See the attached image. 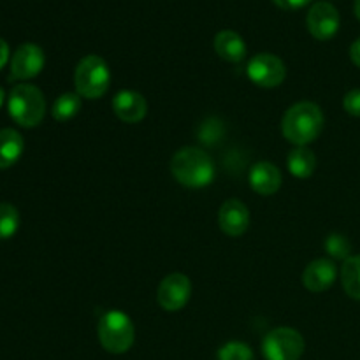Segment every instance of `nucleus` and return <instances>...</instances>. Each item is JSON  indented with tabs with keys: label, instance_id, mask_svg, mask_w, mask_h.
<instances>
[{
	"label": "nucleus",
	"instance_id": "6e6552de",
	"mask_svg": "<svg viewBox=\"0 0 360 360\" xmlns=\"http://www.w3.org/2000/svg\"><path fill=\"white\" fill-rule=\"evenodd\" d=\"M192 295V281L186 274L172 273L160 281L157 290V301L165 311H179L185 308Z\"/></svg>",
	"mask_w": 360,
	"mask_h": 360
},
{
	"label": "nucleus",
	"instance_id": "ddd939ff",
	"mask_svg": "<svg viewBox=\"0 0 360 360\" xmlns=\"http://www.w3.org/2000/svg\"><path fill=\"white\" fill-rule=\"evenodd\" d=\"M112 111L122 122L139 123L148 112V102L139 91L122 90L112 97Z\"/></svg>",
	"mask_w": 360,
	"mask_h": 360
},
{
	"label": "nucleus",
	"instance_id": "4468645a",
	"mask_svg": "<svg viewBox=\"0 0 360 360\" xmlns=\"http://www.w3.org/2000/svg\"><path fill=\"white\" fill-rule=\"evenodd\" d=\"M250 186L259 195H274L281 186V171L271 162H259L250 171Z\"/></svg>",
	"mask_w": 360,
	"mask_h": 360
},
{
	"label": "nucleus",
	"instance_id": "f03ea898",
	"mask_svg": "<svg viewBox=\"0 0 360 360\" xmlns=\"http://www.w3.org/2000/svg\"><path fill=\"white\" fill-rule=\"evenodd\" d=\"M171 172L179 185L186 188H204L211 185L217 174L210 153L195 146H185L171 158Z\"/></svg>",
	"mask_w": 360,
	"mask_h": 360
},
{
	"label": "nucleus",
	"instance_id": "a211bd4d",
	"mask_svg": "<svg viewBox=\"0 0 360 360\" xmlns=\"http://www.w3.org/2000/svg\"><path fill=\"white\" fill-rule=\"evenodd\" d=\"M341 283L352 299L360 301V255H352L341 267Z\"/></svg>",
	"mask_w": 360,
	"mask_h": 360
},
{
	"label": "nucleus",
	"instance_id": "9b49d317",
	"mask_svg": "<svg viewBox=\"0 0 360 360\" xmlns=\"http://www.w3.org/2000/svg\"><path fill=\"white\" fill-rule=\"evenodd\" d=\"M218 225L229 238H239L250 227V211L239 199H229L218 211Z\"/></svg>",
	"mask_w": 360,
	"mask_h": 360
},
{
	"label": "nucleus",
	"instance_id": "a878e982",
	"mask_svg": "<svg viewBox=\"0 0 360 360\" xmlns=\"http://www.w3.org/2000/svg\"><path fill=\"white\" fill-rule=\"evenodd\" d=\"M7 60H9V46L4 39H0V69L6 65Z\"/></svg>",
	"mask_w": 360,
	"mask_h": 360
},
{
	"label": "nucleus",
	"instance_id": "0eeeda50",
	"mask_svg": "<svg viewBox=\"0 0 360 360\" xmlns=\"http://www.w3.org/2000/svg\"><path fill=\"white\" fill-rule=\"evenodd\" d=\"M246 74L260 88H276L287 77V67L280 56L273 53H259L246 67Z\"/></svg>",
	"mask_w": 360,
	"mask_h": 360
},
{
	"label": "nucleus",
	"instance_id": "5701e85b",
	"mask_svg": "<svg viewBox=\"0 0 360 360\" xmlns=\"http://www.w3.org/2000/svg\"><path fill=\"white\" fill-rule=\"evenodd\" d=\"M343 108L348 115L360 118V88L350 90L343 98Z\"/></svg>",
	"mask_w": 360,
	"mask_h": 360
},
{
	"label": "nucleus",
	"instance_id": "2eb2a0df",
	"mask_svg": "<svg viewBox=\"0 0 360 360\" xmlns=\"http://www.w3.org/2000/svg\"><path fill=\"white\" fill-rule=\"evenodd\" d=\"M214 51L225 62L239 63L246 56V44L238 32L221 30L214 37Z\"/></svg>",
	"mask_w": 360,
	"mask_h": 360
},
{
	"label": "nucleus",
	"instance_id": "39448f33",
	"mask_svg": "<svg viewBox=\"0 0 360 360\" xmlns=\"http://www.w3.org/2000/svg\"><path fill=\"white\" fill-rule=\"evenodd\" d=\"M74 84L81 97L90 101L104 97L111 84V70L105 60L98 55L84 56L76 67Z\"/></svg>",
	"mask_w": 360,
	"mask_h": 360
},
{
	"label": "nucleus",
	"instance_id": "1a4fd4ad",
	"mask_svg": "<svg viewBox=\"0 0 360 360\" xmlns=\"http://www.w3.org/2000/svg\"><path fill=\"white\" fill-rule=\"evenodd\" d=\"M341 18L336 7L329 2H316L308 11L306 25L309 34L319 41H329L340 30Z\"/></svg>",
	"mask_w": 360,
	"mask_h": 360
},
{
	"label": "nucleus",
	"instance_id": "b1692460",
	"mask_svg": "<svg viewBox=\"0 0 360 360\" xmlns=\"http://www.w3.org/2000/svg\"><path fill=\"white\" fill-rule=\"evenodd\" d=\"M278 7L287 11H294V9H302L304 6H308L311 0H273Z\"/></svg>",
	"mask_w": 360,
	"mask_h": 360
},
{
	"label": "nucleus",
	"instance_id": "412c9836",
	"mask_svg": "<svg viewBox=\"0 0 360 360\" xmlns=\"http://www.w3.org/2000/svg\"><path fill=\"white\" fill-rule=\"evenodd\" d=\"M326 252L329 253L333 259L336 260H347L350 259L352 253V243L348 241L347 236L343 234H330L326 239Z\"/></svg>",
	"mask_w": 360,
	"mask_h": 360
},
{
	"label": "nucleus",
	"instance_id": "20e7f679",
	"mask_svg": "<svg viewBox=\"0 0 360 360\" xmlns=\"http://www.w3.org/2000/svg\"><path fill=\"white\" fill-rule=\"evenodd\" d=\"M97 336L105 352L120 355L132 348L136 341V327L127 313L111 309L98 320Z\"/></svg>",
	"mask_w": 360,
	"mask_h": 360
},
{
	"label": "nucleus",
	"instance_id": "f3484780",
	"mask_svg": "<svg viewBox=\"0 0 360 360\" xmlns=\"http://www.w3.org/2000/svg\"><path fill=\"white\" fill-rule=\"evenodd\" d=\"M287 165L292 176L299 179H306L315 172L316 157L308 146H297L288 153Z\"/></svg>",
	"mask_w": 360,
	"mask_h": 360
},
{
	"label": "nucleus",
	"instance_id": "bb28decb",
	"mask_svg": "<svg viewBox=\"0 0 360 360\" xmlns=\"http://www.w3.org/2000/svg\"><path fill=\"white\" fill-rule=\"evenodd\" d=\"M355 16L360 20V0H355Z\"/></svg>",
	"mask_w": 360,
	"mask_h": 360
},
{
	"label": "nucleus",
	"instance_id": "aec40b11",
	"mask_svg": "<svg viewBox=\"0 0 360 360\" xmlns=\"http://www.w3.org/2000/svg\"><path fill=\"white\" fill-rule=\"evenodd\" d=\"M20 229V213L13 204H0V239H11Z\"/></svg>",
	"mask_w": 360,
	"mask_h": 360
},
{
	"label": "nucleus",
	"instance_id": "dca6fc26",
	"mask_svg": "<svg viewBox=\"0 0 360 360\" xmlns=\"http://www.w3.org/2000/svg\"><path fill=\"white\" fill-rule=\"evenodd\" d=\"M25 150L23 137L14 129L0 130V169H9L20 160Z\"/></svg>",
	"mask_w": 360,
	"mask_h": 360
},
{
	"label": "nucleus",
	"instance_id": "6ab92c4d",
	"mask_svg": "<svg viewBox=\"0 0 360 360\" xmlns=\"http://www.w3.org/2000/svg\"><path fill=\"white\" fill-rule=\"evenodd\" d=\"M81 109V95L74 91H65L53 102L51 115L56 122H69L79 112Z\"/></svg>",
	"mask_w": 360,
	"mask_h": 360
},
{
	"label": "nucleus",
	"instance_id": "7ed1b4c3",
	"mask_svg": "<svg viewBox=\"0 0 360 360\" xmlns=\"http://www.w3.org/2000/svg\"><path fill=\"white\" fill-rule=\"evenodd\" d=\"M9 115L18 125L34 129L42 122L46 115V101L42 91L34 84L20 83L11 90L7 98Z\"/></svg>",
	"mask_w": 360,
	"mask_h": 360
},
{
	"label": "nucleus",
	"instance_id": "4be33fe9",
	"mask_svg": "<svg viewBox=\"0 0 360 360\" xmlns=\"http://www.w3.org/2000/svg\"><path fill=\"white\" fill-rule=\"evenodd\" d=\"M218 360H253V352L243 341H229L218 350Z\"/></svg>",
	"mask_w": 360,
	"mask_h": 360
},
{
	"label": "nucleus",
	"instance_id": "cd10ccee",
	"mask_svg": "<svg viewBox=\"0 0 360 360\" xmlns=\"http://www.w3.org/2000/svg\"><path fill=\"white\" fill-rule=\"evenodd\" d=\"M4 102H6V91H4L2 88H0V108H2V105H4Z\"/></svg>",
	"mask_w": 360,
	"mask_h": 360
},
{
	"label": "nucleus",
	"instance_id": "9d476101",
	"mask_svg": "<svg viewBox=\"0 0 360 360\" xmlns=\"http://www.w3.org/2000/svg\"><path fill=\"white\" fill-rule=\"evenodd\" d=\"M44 67V51L37 44H21L11 58V79L27 81L41 74Z\"/></svg>",
	"mask_w": 360,
	"mask_h": 360
},
{
	"label": "nucleus",
	"instance_id": "393cba45",
	"mask_svg": "<svg viewBox=\"0 0 360 360\" xmlns=\"http://www.w3.org/2000/svg\"><path fill=\"white\" fill-rule=\"evenodd\" d=\"M350 58L355 65L360 67V39H357V41L350 46Z\"/></svg>",
	"mask_w": 360,
	"mask_h": 360
},
{
	"label": "nucleus",
	"instance_id": "f257e3e1",
	"mask_svg": "<svg viewBox=\"0 0 360 360\" xmlns=\"http://www.w3.org/2000/svg\"><path fill=\"white\" fill-rule=\"evenodd\" d=\"M323 130V112L315 102L302 101L290 105L281 120V132L288 143L308 146Z\"/></svg>",
	"mask_w": 360,
	"mask_h": 360
},
{
	"label": "nucleus",
	"instance_id": "423d86ee",
	"mask_svg": "<svg viewBox=\"0 0 360 360\" xmlns=\"http://www.w3.org/2000/svg\"><path fill=\"white\" fill-rule=\"evenodd\" d=\"M304 348V338L292 327L273 329L262 341V355L266 360H299Z\"/></svg>",
	"mask_w": 360,
	"mask_h": 360
},
{
	"label": "nucleus",
	"instance_id": "f8f14e48",
	"mask_svg": "<svg viewBox=\"0 0 360 360\" xmlns=\"http://www.w3.org/2000/svg\"><path fill=\"white\" fill-rule=\"evenodd\" d=\"M338 276V267L329 259H316L306 266L302 273V285L313 294L329 290Z\"/></svg>",
	"mask_w": 360,
	"mask_h": 360
}]
</instances>
